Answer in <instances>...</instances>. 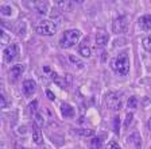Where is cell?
I'll use <instances>...</instances> for the list:
<instances>
[{
  "mask_svg": "<svg viewBox=\"0 0 151 149\" xmlns=\"http://www.w3.org/2000/svg\"><path fill=\"white\" fill-rule=\"evenodd\" d=\"M111 67L119 75H127L129 72V56L127 52H120L116 57L112 60Z\"/></svg>",
  "mask_w": 151,
  "mask_h": 149,
  "instance_id": "obj_1",
  "label": "cell"
},
{
  "mask_svg": "<svg viewBox=\"0 0 151 149\" xmlns=\"http://www.w3.org/2000/svg\"><path fill=\"white\" fill-rule=\"evenodd\" d=\"M81 38V31L77 29H70L63 31L62 37L60 39V46L62 49H69L72 46H74Z\"/></svg>",
  "mask_w": 151,
  "mask_h": 149,
  "instance_id": "obj_2",
  "label": "cell"
},
{
  "mask_svg": "<svg viewBox=\"0 0 151 149\" xmlns=\"http://www.w3.org/2000/svg\"><path fill=\"white\" fill-rule=\"evenodd\" d=\"M35 31L39 35H47V37H50V35H54L57 33V25L54 22H51V20L43 19L35 26Z\"/></svg>",
  "mask_w": 151,
  "mask_h": 149,
  "instance_id": "obj_3",
  "label": "cell"
},
{
  "mask_svg": "<svg viewBox=\"0 0 151 149\" xmlns=\"http://www.w3.org/2000/svg\"><path fill=\"white\" fill-rule=\"evenodd\" d=\"M112 30L115 34H124V33H127V30H128V19H127V16L122 15V16H117L116 19H113Z\"/></svg>",
  "mask_w": 151,
  "mask_h": 149,
  "instance_id": "obj_4",
  "label": "cell"
},
{
  "mask_svg": "<svg viewBox=\"0 0 151 149\" xmlns=\"http://www.w3.org/2000/svg\"><path fill=\"white\" fill-rule=\"evenodd\" d=\"M107 106L109 108H112V110H120V108L123 107V103H122V96L119 95V94H113V92H111V94H108L107 96Z\"/></svg>",
  "mask_w": 151,
  "mask_h": 149,
  "instance_id": "obj_5",
  "label": "cell"
},
{
  "mask_svg": "<svg viewBox=\"0 0 151 149\" xmlns=\"http://www.w3.org/2000/svg\"><path fill=\"white\" fill-rule=\"evenodd\" d=\"M3 56H4V61H6V63L14 61L19 56V46L16 44H12V45H9V46H7L3 52Z\"/></svg>",
  "mask_w": 151,
  "mask_h": 149,
  "instance_id": "obj_6",
  "label": "cell"
},
{
  "mask_svg": "<svg viewBox=\"0 0 151 149\" xmlns=\"http://www.w3.org/2000/svg\"><path fill=\"white\" fill-rule=\"evenodd\" d=\"M108 41H109V35H108L107 31L99 30V31L96 33V46H97V48H104V46L108 44Z\"/></svg>",
  "mask_w": 151,
  "mask_h": 149,
  "instance_id": "obj_7",
  "label": "cell"
},
{
  "mask_svg": "<svg viewBox=\"0 0 151 149\" xmlns=\"http://www.w3.org/2000/svg\"><path fill=\"white\" fill-rule=\"evenodd\" d=\"M22 87H23V94H24L26 96H31L32 94H35V91H37V84H35V81L31 79L24 80Z\"/></svg>",
  "mask_w": 151,
  "mask_h": 149,
  "instance_id": "obj_8",
  "label": "cell"
},
{
  "mask_svg": "<svg viewBox=\"0 0 151 149\" xmlns=\"http://www.w3.org/2000/svg\"><path fill=\"white\" fill-rule=\"evenodd\" d=\"M31 132H32V140H34V142L38 144V145H41L43 142V138H42V132H41V127L37 122H32L31 125Z\"/></svg>",
  "mask_w": 151,
  "mask_h": 149,
  "instance_id": "obj_9",
  "label": "cell"
},
{
  "mask_svg": "<svg viewBox=\"0 0 151 149\" xmlns=\"http://www.w3.org/2000/svg\"><path fill=\"white\" fill-rule=\"evenodd\" d=\"M23 72H24V65L16 64V65H14V67L9 69V79L12 80V81H16V80L23 75Z\"/></svg>",
  "mask_w": 151,
  "mask_h": 149,
  "instance_id": "obj_10",
  "label": "cell"
},
{
  "mask_svg": "<svg viewBox=\"0 0 151 149\" xmlns=\"http://www.w3.org/2000/svg\"><path fill=\"white\" fill-rule=\"evenodd\" d=\"M138 25L143 31H148V30H151V15H148V14L142 15L138 19Z\"/></svg>",
  "mask_w": 151,
  "mask_h": 149,
  "instance_id": "obj_11",
  "label": "cell"
},
{
  "mask_svg": "<svg viewBox=\"0 0 151 149\" xmlns=\"http://www.w3.org/2000/svg\"><path fill=\"white\" fill-rule=\"evenodd\" d=\"M127 142H128V144H134L135 149H142V138H140V134H139L138 132L132 133L131 136L128 137Z\"/></svg>",
  "mask_w": 151,
  "mask_h": 149,
  "instance_id": "obj_12",
  "label": "cell"
},
{
  "mask_svg": "<svg viewBox=\"0 0 151 149\" xmlns=\"http://www.w3.org/2000/svg\"><path fill=\"white\" fill-rule=\"evenodd\" d=\"M61 114L65 118H72L74 115V108L70 105H68V103H62L61 105Z\"/></svg>",
  "mask_w": 151,
  "mask_h": 149,
  "instance_id": "obj_13",
  "label": "cell"
},
{
  "mask_svg": "<svg viewBox=\"0 0 151 149\" xmlns=\"http://www.w3.org/2000/svg\"><path fill=\"white\" fill-rule=\"evenodd\" d=\"M34 4H35V10L38 11V14L45 15L47 12V6H49L47 1H35Z\"/></svg>",
  "mask_w": 151,
  "mask_h": 149,
  "instance_id": "obj_14",
  "label": "cell"
},
{
  "mask_svg": "<svg viewBox=\"0 0 151 149\" xmlns=\"http://www.w3.org/2000/svg\"><path fill=\"white\" fill-rule=\"evenodd\" d=\"M72 134H77V136H82V137H91L94 134V132L91 129H73Z\"/></svg>",
  "mask_w": 151,
  "mask_h": 149,
  "instance_id": "obj_15",
  "label": "cell"
},
{
  "mask_svg": "<svg viewBox=\"0 0 151 149\" xmlns=\"http://www.w3.org/2000/svg\"><path fill=\"white\" fill-rule=\"evenodd\" d=\"M57 6L62 7V10L72 11L74 8V1H69V0H66V1H57Z\"/></svg>",
  "mask_w": 151,
  "mask_h": 149,
  "instance_id": "obj_16",
  "label": "cell"
},
{
  "mask_svg": "<svg viewBox=\"0 0 151 149\" xmlns=\"http://www.w3.org/2000/svg\"><path fill=\"white\" fill-rule=\"evenodd\" d=\"M78 53L81 54L82 57H91V48L86 44H82L78 49Z\"/></svg>",
  "mask_w": 151,
  "mask_h": 149,
  "instance_id": "obj_17",
  "label": "cell"
},
{
  "mask_svg": "<svg viewBox=\"0 0 151 149\" xmlns=\"http://www.w3.org/2000/svg\"><path fill=\"white\" fill-rule=\"evenodd\" d=\"M142 45H143V48H145L146 52L151 53V34L147 35L146 38H143V41H142Z\"/></svg>",
  "mask_w": 151,
  "mask_h": 149,
  "instance_id": "obj_18",
  "label": "cell"
},
{
  "mask_svg": "<svg viewBox=\"0 0 151 149\" xmlns=\"http://www.w3.org/2000/svg\"><path fill=\"white\" fill-rule=\"evenodd\" d=\"M0 14H1L3 16H11V14H12V7L11 6L0 7Z\"/></svg>",
  "mask_w": 151,
  "mask_h": 149,
  "instance_id": "obj_19",
  "label": "cell"
},
{
  "mask_svg": "<svg viewBox=\"0 0 151 149\" xmlns=\"http://www.w3.org/2000/svg\"><path fill=\"white\" fill-rule=\"evenodd\" d=\"M91 148L92 149H100L101 148V138L100 137H94V138H92Z\"/></svg>",
  "mask_w": 151,
  "mask_h": 149,
  "instance_id": "obj_20",
  "label": "cell"
},
{
  "mask_svg": "<svg viewBox=\"0 0 151 149\" xmlns=\"http://www.w3.org/2000/svg\"><path fill=\"white\" fill-rule=\"evenodd\" d=\"M69 60L73 63V65H74V67H77V68H82V67H84V63H82L80 58L76 57V56H69Z\"/></svg>",
  "mask_w": 151,
  "mask_h": 149,
  "instance_id": "obj_21",
  "label": "cell"
},
{
  "mask_svg": "<svg viewBox=\"0 0 151 149\" xmlns=\"http://www.w3.org/2000/svg\"><path fill=\"white\" fill-rule=\"evenodd\" d=\"M127 106L129 108H136L138 107V99L135 96H129V99L127 100Z\"/></svg>",
  "mask_w": 151,
  "mask_h": 149,
  "instance_id": "obj_22",
  "label": "cell"
},
{
  "mask_svg": "<svg viewBox=\"0 0 151 149\" xmlns=\"http://www.w3.org/2000/svg\"><path fill=\"white\" fill-rule=\"evenodd\" d=\"M113 130H115V133H116V134L120 133V121H119V117H115V119H113Z\"/></svg>",
  "mask_w": 151,
  "mask_h": 149,
  "instance_id": "obj_23",
  "label": "cell"
},
{
  "mask_svg": "<svg viewBox=\"0 0 151 149\" xmlns=\"http://www.w3.org/2000/svg\"><path fill=\"white\" fill-rule=\"evenodd\" d=\"M38 108V100H32L30 102V105H28V110H30V113H34V114H37L35 111H37Z\"/></svg>",
  "mask_w": 151,
  "mask_h": 149,
  "instance_id": "obj_24",
  "label": "cell"
},
{
  "mask_svg": "<svg viewBox=\"0 0 151 149\" xmlns=\"http://www.w3.org/2000/svg\"><path fill=\"white\" fill-rule=\"evenodd\" d=\"M132 119H134V114H132V113H128V114L126 115V121H124V126L128 127L129 125H131Z\"/></svg>",
  "mask_w": 151,
  "mask_h": 149,
  "instance_id": "obj_25",
  "label": "cell"
},
{
  "mask_svg": "<svg viewBox=\"0 0 151 149\" xmlns=\"http://www.w3.org/2000/svg\"><path fill=\"white\" fill-rule=\"evenodd\" d=\"M107 149H122V148L119 146V144H117V142H115V141H111V142L107 145Z\"/></svg>",
  "mask_w": 151,
  "mask_h": 149,
  "instance_id": "obj_26",
  "label": "cell"
},
{
  "mask_svg": "<svg viewBox=\"0 0 151 149\" xmlns=\"http://www.w3.org/2000/svg\"><path fill=\"white\" fill-rule=\"evenodd\" d=\"M7 42H8V35L6 34V31H4V30H1V44L6 45Z\"/></svg>",
  "mask_w": 151,
  "mask_h": 149,
  "instance_id": "obj_27",
  "label": "cell"
},
{
  "mask_svg": "<svg viewBox=\"0 0 151 149\" xmlns=\"http://www.w3.org/2000/svg\"><path fill=\"white\" fill-rule=\"evenodd\" d=\"M46 95H47V98L50 99V100H55V95H54L50 89H46Z\"/></svg>",
  "mask_w": 151,
  "mask_h": 149,
  "instance_id": "obj_28",
  "label": "cell"
},
{
  "mask_svg": "<svg viewBox=\"0 0 151 149\" xmlns=\"http://www.w3.org/2000/svg\"><path fill=\"white\" fill-rule=\"evenodd\" d=\"M0 99H1V108H6L7 107V103H6V98H4V95L3 94H1V95H0Z\"/></svg>",
  "mask_w": 151,
  "mask_h": 149,
  "instance_id": "obj_29",
  "label": "cell"
},
{
  "mask_svg": "<svg viewBox=\"0 0 151 149\" xmlns=\"http://www.w3.org/2000/svg\"><path fill=\"white\" fill-rule=\"evenodd\" d=\"M147 126H148V129L151 130V118H150V119H148V122H147Z\"/></svg>",
  "mask_w": 151,
  "mask_h": 149,
  "instance_id": "obj_30",
  "label": "cell"
}]
</instances>
